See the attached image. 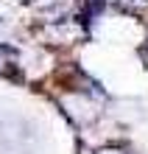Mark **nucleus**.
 Masks as SVG:
<instances>
[{
    "instance_id": "obj_1",
    "label": "nucleus",
    "mask_w": 148,
    "mask_h": 154,
    "mask_svg": "<svg viewBox=\"0 0 148 154\" xmlns=\"http://www.w3.org/2000/svg\"><path fill=\"white\" fill-rule=\"evenodd\" d=\"M64 106H67V115L73 118V121H78V123H87V121H92V118L98 115L95 101L87 98V95H78V93L64 98Z\"/></svg>"
},
{
    "instance_id": "obj_2",
    "label": "nucleus",
    "mask_w": 148,
    "mask_h": 154,
    "mask_svg": "<svg viewBox=\"0 0 148 154\" xmlns=\"http://www.w3.org/2000/svg\"><path fill=\"white\" fill-rule=\"evenodd\" d=\"M98 154H128V151H123V149H101Z\"/></svg>"
}]
</instances>
